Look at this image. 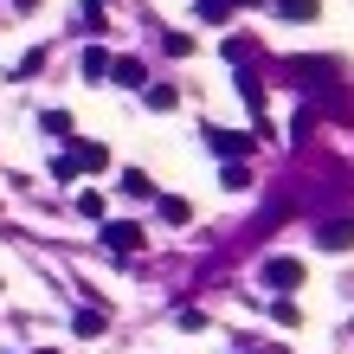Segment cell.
<instances>
[{
	"label": "cell",
	"mask_w": 354,
	"mask_h": 354,
	"mask_svg": "<svg viewBox=\"0 0 354 354\" xmlns=\"http://www.w3.org/2000/svg\"><path fill=\"white\" fill-rule=\"evenodd\" d=\"M225 7H232V0H200V19H206V26H219Z\"/></svg>",
	"instance_id": "cell-17"
},
{
	"label": "cell",
	"mask_w": 354,
	"mask_h": 354,
	"mask_svg": "<svg viewBox=\"0 0 354 354\" xmlns=\"http://www.w3.org/2000/svg\"><path fill=\"white\" fill-rule=\"evenodd\" d=\"M71 328H77V335H103V309H77V316H71Z\"/></svg>",
	"instance_id": "cell-12"
},
{
	"label": "cell",
	"mask_w": 354,
	"mask_h": 354,
	"mask_svg": "<svg viewBox=\"0 0 354 354\" xmlns=\"http://www.w3.org/2000/svg\"><path fill=\"white\" fill-rule=\"evenodd\" d=\"M316 245H322V252H348V245H354V219H322Z\"/></svg>",
	"instance_id": "cell-4"
},
{
	"label": "cell",
	"mask_w": 354,
	"mask_h": 354,
	"mask_svg": "<svg viewBox=\"0 0 354 354\" xmlns=\"http://www.w3.org/2000/svg\"><path fill=\"white\" fill-rule=\"evenodd\" d=\"M77 213H84V219H103V194H77Z\"/></svg>",
	"instance_id": "cell-21"
},
{
	"label": "cell",
	"mask_w": 354,
	"mask_h": 354,
	"mask_svg": "<svg viewBox=\"0 0 354 354\" xmlns=\"http://www.w3.org/2000/svg\"><path fill=\"white\" fill-rule=\"evenodd\" d=\"M142 97H149V110H174V103H180L174 84H142Z\"/></svg>",
	"instance_id": "cell-11"
},
{
	"label": "cell",
	"mask_w": 354,
	"mask_h": 354,
	"mask_svg": "<svg viewBox=\"0 0 354 354\" xmlns=\"http://www.w3.org/2000/svg\"><path fill=\"white\" fill-rule=\"evenodd\" d=\"M161 52H168V58H187V52H194V39H187V32H168V39H161Z\"/></svg>",
	"instance_id": "cell-15"
},
{
	"label": "cell",
	"mask_w": 354,
	"mask_h": 354,
	"mask_svg": "<svg viewBox=\"0 0 354 354\" xmlns=\"http://www.w3.org/2000/svg\"><path fill=\"white\" fill-rule=\"evenodd\" d=\"M39 129H46V136H71V116L65 110H46V116H39Z\"/></svg>",
	"instance_id": "cell-14"
},
{
	"label": "cell",
	"mask_w": 354,
	"mask_h": 354,
	"mask_svg": "<svg viewBox=\"0 0 354 354\" xmlns=\"http://www.w3.org/2000/svg\"><path fill=\"white\" fill-rule=\"evenodd\" d=\"M264 283L277 290V297H290V290L303 283V258H270V264H264Z\"/></svg>",
	"instance_id": "cell-1"
},
{
	"label": "cell",
	"mask_w": 354,
	"mask_h": 354,
	"mask_svg": "<svg viewBox=\"0 0 354 354\" xmlns=\"http://www.w3.org/2000/svg\"><path fill=\"white\" fill-rule=\"evenodd\" d=\"M155 206H161V219H168V225H187V219H194V206H187L180 194H161Z\"/></svg>",
	"instance_id": "cell-9"
},
{
	"label": "cell",
	"mask_w": 354,
	"mask_h": 354,
	"mask_svg": "<svg viewBox=\"0 0 354 354\" xmlns=\"http://www.w3.org/2000/svg\"><path fill=\"white\" fill-rule=\"evenodd\" d=\"M328 71H335V58H290V77L297 84H322Z\"/></svg>",
	"instance_id": "cell-5"
},
{
	"label": "cell",
	"mask_w": 354,
	"mask_h": 354,
	"mask_svg": "<svg viewBox=\"0 0 354 354\" xmlns=\"http://www.w3.org/2000/svg\"><path fill=\"white\" fill-rule=\"evenodd\" d=\"M110 77H116L122 91H142V84H149V71H142V58H116V65H110Z\"/></svg>",
	"instance_id": "cell-7"
},
{
	"label": "cell",
	"mask_w": 354,
	"mask_h": 354,
	"mask_svg": "<svg viewBox=\"0 0 354 354\" xmlns=\"http://www.w3.org/2000/svg\"><path fill=\"white\" fill-rule=\"evenodd\" d=\"M103 245L129 258V252H142V225H129V219H110V225H103Z\"/></svg>",
	"instance_id": "cell-3"
},
{
	"label": "cell",
	"mask_w": 354,
	"mask_h": 354,
	"mask_svg": "<svg viewBox=\"0 0 354 354\" xmlns=\"http://www.w3.org/2000/svg\"><path fill=\"white\" fill-rule=\"evenodd\" d=\"M277 322H283V328H297V322H303V309L290 303V297H277Z\"/></svg>",
	"instance_id": "cell-20"
},
{
	"label": "cell",
	"mask_w": 354,
	"mask_h": 354,
	"mask_svg": "<svg viewBox=\"0 0 354 354\" xmlns=\"http://www.w3.org/2000/svg\"><path fill=\"white\" fill-rule=\"evenodd\" d=\"M283 19H316V0H270Z\"/></svg>",
	"instance_id": "cell-13"
},
{
	"label": "cell",
	"mask_w": 354,
	"mask_h": 354,
	"mask_svg": "<svg viewBox=\"0 0 354 354\" xmlns=\"http://www.w3.org/2000/svg\"><path fill=\"white\" fill-rule=\"evenodd\" d=\"M245 180H252V174H245V161H225V174H219V187H232V194H239Z\"/></svg>",
	"instance_id": "cell-16"
},
{
	"label": "cell",
	"mask_w": 354,
	"mask_h": 354,
	"mask_svg": "<svg viewBox=\"0 0 354 354\" xmlns=\"http://www.w3.org/2000/svg\"><path fill=\"white\" fill-rule=\"evenodd\" d=\"M71 161H77V168H110V149H103V142H71Z\"/></svg>",
	"instance_id": "cell-6"
},
{
	"label": "cell",
	"mask_w": 354,
	"mask_h": 354,
	"mask_svg": "<svg viewBox=\"0 0 354 354\" xmlns=\"http://www.w3.org/2000/svg\"><path fill=\"white\" fill-rule=\"evenodd\" d=\"M116 187H122L129 200H161V194H155V180L142 174V168H122V180H116Z\"/></svg>",
	"instance_id": "cell-8"
},
{
	"label": "cell",
	"mask_w": 354,
	"mask_h": 354,
	"mask_svg": "<svg viewBox=\"0 0 354 354\" xmlns=\"http://www.w3.org/2000/svg\"><path fill=\"white\" fill-rule=\"evenodd\" d=\"M239 7H264V0H239Z\"/></svg>",
	"instance_id": "cell-22"
},
{
	"label": "cell",
	"mask_w": 354,
	"mask_h": 354,
	"mask_svg": "<svg viewBox=\"0 0 354 354\" xmlns=\"http://www.w3.org/2000/svg\"><path fill=\"white\" fill-rule=\"evenodd\" d=\"M206 149L225 155V161H245V155H252V136H239V129H206Z\"/></svg>",
	"instance_id": "cell-2"
},
{
	"label": "cell",
	"mask_w": 354,
	"mask_h": 354,
	"mask_svg": "<svg viewBox=\"0 0 354 354\" xmlns=\"http://www.w3.org/2000/svg\"><path fill=\"white\" fill-rule=\"evenodd\" d=\"M239 91H245V103H252V110H264V91H258V77H245V71H239Z\"/></svg>",
	"instance_id": "cell-19"
},
{
	"label": "cell",
	"mask_w": 354,
	"mask_h": 354,
	"mask_svg": "<svg viewBox=\"0 0 354 354\" xmlns=\"http://www.w3.org/2000/svg\"><path fill=\"white\" fill-rule=\"evenodd\" d=\"M39 65H46V52H39V46H32V52H26V58H19V65H13V77H32Z\"/></svg>",
	"instance_id": "cell-18"
},
{
	"label": "cell",
	"mask_w": 354,
	"mask_h": 354,
	"mask_svg": "<svg viewBox=\"0 0 354 354\" xmlns=\"http://www.w3.org/2000/svg\"><path fill=\"white\" fill-rule=\"evenodd\" d=\"M77 32H110V26H103V0H91V7H77Z\"/></svg>",
	"instance_id": "cell-10"
}]
</instances>
